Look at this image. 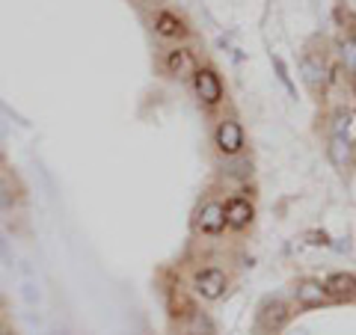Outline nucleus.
<instances>
[{
  "mask_svg": "<svg viewBox=\"0 0 356 335\" xmlns=\"http://www.w3.org/2000/svg\"><path fill=\"white\" fill-rule=\"evenodd\" d=\"M214 146L220 154H226V158H238V154L247 149V133H243V125L235 116L220 119V125L214 131Z\"/></svg>",
  "mask_w": 356,
  "mask_h": 335,
  "instance_id": "nucleus-1",
  "label": "nucleus"
},
{
  "mask_svg": "<svg viewBox=\"0 0 356 335\" xmlns=\"http://www.w3.org/2000/svg\"><path fill=\"white\" fill-rule=\"evenodd\" d=\"M226 288H229V276L222 267H199L193 276V291L202 300H208V303L220 300L226 294Z\"/></svg>",
  "mask_w": 356,
  "mask_h": 335,
  "instance_id": "nucleus-2",
  "label": "nucleus"
},
{
  "mask_svg": "<svg viewBox=\"0 0 356 335\" xmlns=\"http://www.w3.org/2000/svg\"><path fill=\"white\" fill-rule=\"evenodd\" d=\"M291 320V309L282 300H264L259 309V332L261 335H276L280 329H285V323Z\"/></svg>",
  "mask_w": 356,
  "mask_h": 335,
  "instance_id": "nucleus-3",
  "label": "nucleus"
},
{
  "mask_svg": "<svg viewBox=\"0 0 356 335\" xmlns=\"http://www.w3.org/2000/svg\"><path fill=\"white\" fill-rule=\"evenodd\" d=\"M193 89H196V98L202 101L205 107H217L222 101V95H226V89H222V81L214 69H196L193 74Z\"/></svg>",
  "mask_w": 356,
  "mask_h": 335,
  "instance_id": "nucleus-4",
  "label": "nucleus"
},
{
  "mask_svg": "<svg viewBox=\"0 0 356 335\" xmlns=\"http://www.w3.org/2000/svg\"><path fill=\"white\" fill-rule=\"evenodd\" d=\"M294 300H297V306H303V309H318V306L332 303L327 285L324 282H315V279H303V282H297Z\"/></svg>",
  "mask_w": 356,
  "mask_h": 335,
  "instance_id": "nucleus-5",
  "label": "nucleus"
},
{
  "mask_svg": "<svg viewBox=\"0 0 356 335\" xmlns=\"http://www.w3.org/2000/svg\"><path fill=\"white\" fill-rule=\"evenodd\" d=\"M196 226L202 234H211V238H217V234L226 231V205L222 202H205L202 211H199V220Z\"/></svg>",
  "mask_w": 356,
  "mask_h": 335,
  "instance_id": "nucleus-6",
  "label": "nucleus"
},
{
  "mask_svg": "<svg viewBox=\"0 0 356 335\" xmlns=\"http://www.w3.org/2000/svg\"><path fill=\"white\" fill-rule=\"evenodd\" d=\"M255 217V208L250 199H243V196H232L229 202H226V226L229 229H235V231H243L252 222Z\"/></svg>",
  "mask_w": 356,
  "mask_h": 335,
  "instance_id": "nucleus-7",
  "label": "nucleus"
},
{
  "mask_svg": "<svg viewBox=\"0 0 356 335\" xmlns=\"http://www.w3.org/2000/svg\"><path fill=\"white\" fill-rule=\"evenodd\" d=\"M163 65H166V72L170 74H175V77H193L196 74V57H193V51L191 48H172L170 54H166V60H163Z\"/></svg>",
  "mask_w": 356,
  "mask_h": 335,
  "instance_id": "nucleus-8",
  "label": "nucleus"
},
{
  "mask_svg": "<svg viewBox=\"0 0 356 335\" xmlns=\"http://www.w3.org/2000/svg\"><path fill=\"white\" fill-rule=\"evenodd\" d=\"M300 74H303L309 89H321L327 83V65L318 54H312V51H306L303 57H300Z\"/></svg>",
  "mask_w": 356,
  "mask_h": 335,
  "instance_id": "nucleus-9",
  "label": "nucleus"
},
{
  "mask_svg": "<svg viewBox=\"0 0 356 335\" xmlns=\"http://www.w3.org/2000/svg\"><path fill=\"white\" fill-rule=\"evenodd\" d=\"M327 291H330V297L332 300H353L356 297V276L353 273H332L330 279H327Z\"/></svg>",
  "mask_w": 356,
  "mask_h": 335,
  "instance_id": "nucleus-10",
  "label": "nucleus"
},
{
  "mask_svg": "<svg viewBox=\"0 0 356 335\" xmlns=\"http://www.w3.org/2000/svg\"><path fill=\"white\" fill-rule=\"evenodd\" d=\"M154 33L163 39H181L187 36V27H184V21L172 15V13H158L154 15Z\"/></svg>",
  "mask_w": 356,
  "mask_h": 335,
  "instance_id": "nucleus-11",
  "label": "nucleus"
},
{
  "mask_svg": "<svg viewBox=\"0 0 356 335\" xmlns=\"http://www.w3.org/2000/svg\"><path fill=\"white\" fill-rule=\"evenodd\" d=\"M184 332L187 335H217L214 320H211L202 309H191V315L184 320Z\"/></svg>",
  "mask_w": 356,
  "mask_h": 335,
  "instance_id": "nucleus-12",
  "label": "nucleus"
},
{
  "mask_svg": "<svg viewBox=\"0 0 356 335\" xmlns=\"http://www.w3.org/2000/svg\"><path fill=\"white\" fill-rule=\"evenodd\" d=\"M330 161L336 170H344L350 163V142L348 137H332L330 140Z\"/></svg>",
  "mask_w": 356,
  "mask_h": 335,
  "instance_id": "nucleus-13",
  "label": "nucleus"
},
{
  "mask_svg": "<svg viewBox=\"0 0 356 335\" xmlns=\"http://www.w3.org/2000/svg\"><path fill=\"white\" fill-rule=\"evenodd\" d=\"M339 54H341L344 69L356 72V36H344V39L339 42Z\"/></svg>",
  "mask_w": 356,
  "mask_h": 335,
  "instance_id": "nucleus-14",
  "label": "nucleus"
},
{
  "mask_svg": "<svg viewBox=\"0 0 356 335\" xmlns=\"http://www.w3.org/2000/svg\"><path fill=\"white\" fill-rule=\"evenodd\" d=\"M348 128H350V116H348V110H336L332 113V137H348Z\"/></svg>",
  "mask_w": 356,
  "mask_h": 335,
  "instance_id": "nucleus-15",
  "label": "nucleus"
},
{
  "mask_svg": "<svg viewBox=\"0 0 356 335\" xmlns=\"http://www.w3.org/2000/svg\"><path fill=\"white\" fill-rule=\"evenodd\" d=\"M273 69H276V74H280V81H282V86L288 89V92L294 95V86H291V77H288V72H285V63L280 60V57H273Z\"/></svg>",
  "mask_w": 356,
  "mask_h": 335,
  "instance_id": "nucleus-16",
  "label": "nucleus"
},
{
  "mask_svg": "<svg viewBox=\"0 0 356 335\" xmlns=\"http://www.w3.org/2000/svg\"><path fill=\"white\" fill-rule=\"evenodd\" d=\"M0 335H18L13 327H6V323H0Z\"/></svg>",
  "mask_w": 356,
  "mask_h": 335,
  "instance_id": "nucleus-17",
  "label": "nucleus"
},
{
  "mask_svg": "<svg viewBox=\"0 0 356 335\" xmlns=\"http://www.w3.org/2000/svg\"><path fill=\"white\" fill-rule=\"evenodd\" d=\"M353 92H356V86H353Z\"/></svg>",
  "mask_w": 356,
  "mask_h": 335,
  "instance_id": "nucleus-18",
  "label": "nucleus"
}]
</instances>
